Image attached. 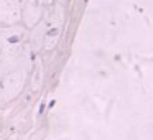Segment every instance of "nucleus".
<instances>
[{
	"mask_svg": "<svg viewBox=\"0 0 153 140\" xmlns=\"http://www.w3.org/2000/svg\"><path fill=\"white\" fill-rule=\"evenodd\" d=\"M56 33H58V28H53V30H50V32H48V35H50V36H54Z\"/></svg>",
	"mask_w": 153,
	"mask_h": 140,
	"instance_id": "1",
	"label": "nucleus"
},
{
	"mask_svg": "<svg viewBox=\"0 0 153 140\" xmlns=\"http://www.w3.org/2000/svg\"><path fill=\"white\" fill-rule=\"evenodd\" d=\"M8 41H10V43H17L18 38H17V36H15V38H8Z\"/></svg>",
	"mask_w": 153,
	"mask_h": 140,
	"instance_id": "2",
	"label": "nucleus"
}]
</instances>
